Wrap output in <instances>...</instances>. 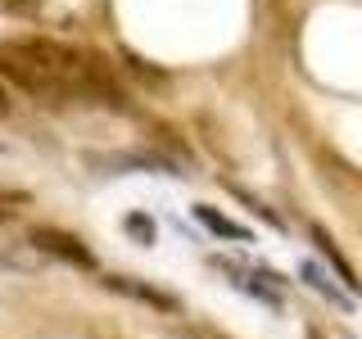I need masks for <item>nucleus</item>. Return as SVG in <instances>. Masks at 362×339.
I'll return each mask as SVG.
<instances>
[{"label":"nucleus","mask_w":362,"mask_h":339,"mask_svg":"<svg viewBox=\"0 0 362 339\" xmlns=\"http://www.w3.org/2000/svg\"><path fill=\"white\" fill-rule=\"evenodd\" d=\"M0 77L50 105L82 100V105L127 109V95L113 82L109 64L54 37H0Z\"/></svg>","instance_id":"1"},{"label":"nucleus","mask_w":362,"mask_h":339,"mask_svg":"<svg viewBox=\"0 0 362 339\" xmlns=\"http://www.w3.org/2000/svg\"><path fill=\"white\" fill-rule=\"evenodd\" d=\"M28 244L37 249V254H50V258H64V263H77V267H95V258H90V249L77 240V235H64V231H50V226H37V231L28 235Z\"/></svg>","instance_id":"2"},{"label":"nucleus","mask_w":362,"mask_h":339,"mask_svg":"<svg viewBox=\"0 0 362 339\" xmlns=\"http://www.w3.org/2000/svg\"><path fill=\"white\" fill-rule=\"evenodd\" d=\"M105 285L118 290V294H127V299H136V303H150V308H158V312H177V308H181L173 294L145 285V280H136V276H105Z\"/></svg>","instance_id":"3"},{"label":"nucleus","mask_w":362,"mask_h":339,"mask_svg":"<svg viewBox=\"0 0 362 339\" xmlns=\"http://www.w3.org/2000/svg\"><path fill=\"white\" fill-rule=\"evenodd\" d=\"M299 276H303V280H308V285H313L317 294H322V299H326V303H335V308H339V312H354V299H349V294H344V290H339V285H335V280H331V276H326V271H322V267H317V263H303V267H299Z\"/></svg>","instance_id":"4"},{"label":"nucleus","mask_w":362,"mask_h":339,"mask_svg":"<svg viewBox=\"0 0 362 339\" xmlns=\"http://www.w3.org/2000/svg\"><path fill=\"white\" fill-rule=\"evenodd\" d=\"M313 244H317V254H322V258H326V263H331V267H335V276H339V280H344V285H349V290H362V280H358V271H354V267H349V263H344V254H339V249H335V240H331V235H326V231H322V226H313Z\"/></svg>","instance_id":"5"},{"label":"nucleus","mask_w":362,"mask_h":339,"mask_svg":"<svg viewBox=\"0 0 362 339\" xmlns=\"http://www.w3.org/2000/svg\"><path fill=\"white\" fill-rule=\"evenodd\" d=\"M195 218H199L204 226H209L213 235H226V240H240V244L249 240V231H245L240 222H231V218H222V213H213L209 203H199V208H195Z\"/></svg>","instance_id":"6"},{"label":"nucleus","mask_w":362,"mask_h":339,"mask_svg":"<svg viewBox=\"0 0 362 339\" xmlns=\"http://www.w3.org/2000/svg\"><path fill=\"white\" fill-rule=\"evenodd\" d=\"M28 203H32V195H28V190H18V186H5V181H0V222L18 218V213L28 208Z\"/></svg>","instance_id":"7"},{"label":"nucleus","mask_w":362,"mask_h":339,"mask_svg":"<svg viewBox=\"0 0 362 339\" xmlns=\"http://www.w3.org/2000/svg\"><path fill=\"white\" fill-rule=\"evenodd\" d=\"M0 14H9V18H37L41 14V0H0Z\"/></svg>","instance_id":"8"},{"label":"nucleus","mask_w":362,"mask_h":339,"mask_svg":"<svg viewBox=\"0 0 362 339\" xmlns=\"http://www.w3.org/2000/svg\"><path fill=\"white\" fill-rule=\"evenodd\" d=\"M127 226H132V231H136V235H145V240H150V235H154V226H150V222H141V218H132Z\"/></svg>","instance_id":"9"},{"label":"nucleus","mask_w":362,"mask_h":339,"mask_svg":"<svg viewBox=\"0 0 362 339\" xmlns=\"http://www.w3.org/2000/svg\"><path fill=\"white\" fill-rule=\"evenodd\" d=\"M5 113H9V90L0 86V118H5Z\"/></svg>","instance_id":"10"}]
</instances>
